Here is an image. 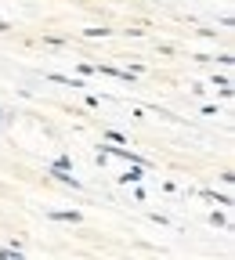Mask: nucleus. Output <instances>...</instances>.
I'll use <instances>...</instances> for the list:
<instances>
[{
	"instance_id": "nucleus-4",
	"label": "nucleus",
	"mask_w": 235,
	"mask_h": 260,
	"mask_svg": "<svg viewBox=\"0 0 235 260\" xmlns=\"http://www.w3.org/2000/svg\"><path fill=\"white\" fill-rule=\"evenodd\" d=\"M8 260H25V256H22V253H11V256H8Z\"/></svg>"
},
{
	"instance_id": "nucleus-2",
	"label": "nucleus",
	"mask_w": 235,
	"mask_h": 260,
	"mask_svg": "<svg viewBox=\"0 0 235 260\" xmlns=\"http://www.w3.org/2000/svg\"><path fill=\"white\" fill-rule=\"evenodd\" d=\"M134 181H141V167H134L130 174H123V177H120V184H134Z\"/></svg>"
},
{
	"instance_id": "nucleus-1",
	"label": "nucleus",
	"mask_w": 235,
	"mask_h": 260,
	"mask_svg": "<svg viewBox=\"0 0 235 260\" xmlns=\"http://www.w3.org/2000/svg\"><path fill=\"white\" fill-rule=\"evenodd\" d=\"M51 220H73V224H80V220H83V213H76V210H54V213H51Z\"/></svg>"
},
{
	"instance_id": "nucleus-3",
	"label": "nucleus",
	"mask_w": 235,
	"mask_h": 260,
	"mask_svg": "<svg viewBox=\"0 0 235 260\" xmlns=\"http://www.w3.org/2000/svg\"><path fill=\"white\" fill-rule=\"evenodd\" d=\"M11 253H15V249H0V260H8V256H11Z\"/></svg>"
},
{
	"instance_id": "nucleus-5",
	"label": "nucleus",
	"mask_w": 235,
	"mask_h": 260,
	"mask_svg": "<svg viewBox=\"0 0 235 260\" xmlns=\"http://www.w3.org/2000/svg\"><path fill=\"white\" fill-rule=\"evenodd\" d=\"M0 119H4V112H0Z\"/></svg>"
}]
</instances>
